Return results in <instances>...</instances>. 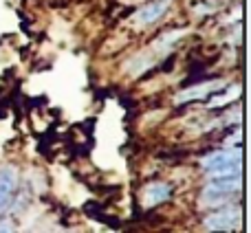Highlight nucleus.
Wrapping results in <instances>:
<instances>
[{"mask_svg":"<svg viewBox=\"0 0 251 233\" xmlns=\"http://www.w3.org/2000/svg\"><path fill=\"white\" fill-rule=\"evenodd\" d=\"M243 189V174L227 178H209V183L201 191V205L203 207H216L223 205L229 196L238 194Z\"/></svg>","mask_w":251,"mask_h":233,"instance_id":"1","label":"nucleus"},{"mask_svg":"<svg viewBox=\"0 0 251 233\" xmlns=\"http://www.w3.org/2000/svg\"><path fill=\"white\" fill-rule=\"evenodd\" d=\"M240 218H243L240 207L227 205V207H221V209L209 213V216L203 220V227L209 231H234L236 227H238Z\"/></svg>","mask_w":251,"mask_h":233,"instance_id":"2","label":"nucleus"},{"mask_svg":"<svg viewBox=\"0 0 251 233\" xmlns=\"http://www.w3.org/2000/svg\"><path fill=\"white\" fill-rule=\"evenodd\" d=\"M170 4H172V0H152V2H146L141 9H137L134 22H137L139 26L154 24V22H159L161 18L168 13Z\"/></svg>","mask_w":251,"mask_h":233,"instance_id":"3","label":"nucleus"},{"mask_svg":"<svg viewBox=\"0 0 251 233\" xmlns=\"http://www.w3.org/2000/svg\"><path fill=\"white\" fill-rule=\"evenodd\" d=\"M221 88H225V79H214V82L196 84V86H192V88H185V91H181L176 97H174V101H176V104H187V101L205 99V97L214 95V93L221 91Z\"/></svg>","mask_w":251,"mask_h":233,"instance_id":"4","label":"nucleus"},{"mask_svg":"<svg viewBox=\"0 0 251 233\" xmlns=\"http://www.w3.org/2000/svg\"><path fill=\"white\" fill-rule=\"evenodd\" d=\"M231 163H243V150L240 147H236V150H229V147L227 150H216L201 159V167L205 172L214 167H221V165H231Z\"/></svg>","mask_w":251,"mask_h":233,"instance_id":"5","label":"nucleus"},{"mask_svg":"<svg viewBox=\"0 0 251 233\" xmlns=\"http://www.w3.org/2000/svg\"><path fill=\"white\" fill-rule=\"evenodd\" d=\"M170 196H172V187L168 183H150L141 191V203L143 207H159V205L168 203Z\"/></svg>","mask_w":251,"mask_h":233,"instance_id":"6","label":"nucleus"},{"mask_svg":"<svg viewBox=\"0 0 251 233\" xmlns=\"http://www.w3.org/2000/svg\"><path fill=\"white\" fill-rule=\"evenodd\" d=\"M18 185V172L11 167V165H4L0 167V211L9 207L13 198V191H16Z\"/></svg>","mask_w":251,"mask_h":233,"instance_id":"7","label":"nucleus"},{"mask_svg":"<svg viewBox=\"0 0 251 233\" xmlns=\"http://www.w3.org/2000/svg\"><path fill=\"white\" fill-rule=\"evenodd\" d=\"M238 95H240V86H229L225 93H218L216 91V93H214V97L209 95L212 99L207 101V106H209V108H223V106L231 104L234 99H238Z\"/></svg>","mask_w":251,"mask_h":233,"instance_id":"8","label":"nucleus"},{"mask_svg":"<svg viewBox=\"0 0 251 233\" xmlns=\"http://www.w3.org/2000/svg\"><path fill=\"white\" fill-rule=\"evenodd\" d=\"M207 178H227V176H240L243 174V163H231V165H221V167L207 169Z\"/></svg>","mask_w":251,"mask_h":233,"instance_id":"9","label":"nucleus"}]
</instances>
